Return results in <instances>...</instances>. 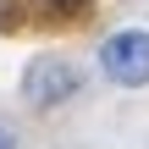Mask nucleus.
<instances>
[{"label":"nucleus","mask_w":149,"mask_h":149,"mask_svg":"<svg viewBox=\"0 0 149 149\" xmlns=\"http://www.w3.org/2000/svg\"><path fill=\"white\" fill-rule=\"evenodd\" d=\"M77 88H83V66H72L66 55H39L22 72V100L39 105V111H55V105L77 100Z\"/></svg>","instance_id":"1"},{"label":"nucleus","mask_w":149,"mask_h":149,"mask_svg":"<svg viewBox=\"0 0 149 149\" xmlns=\"http://www.w3.org/2000/svg\"><path fill=\"white\" fill-rule=\"evenodd\" d=\"M100 72L122 88H144L149 83V33L144 28H122L100 44Z\"/></svg>","instance_id":"2"},{"label":"nucleus","mask_w":149,"mask_h":149,"mask_svg":"<svg viewBox=\"0 0 149 149\" xmlns=\"http://www.w3.org/2000/svg\"><path fill=\"white\" fill-rule=\"evenodd\" d=\"M0 149H22V138H17V127H11V122H0Z\"/></svg>","instance_id":"3"}]
</instances>
